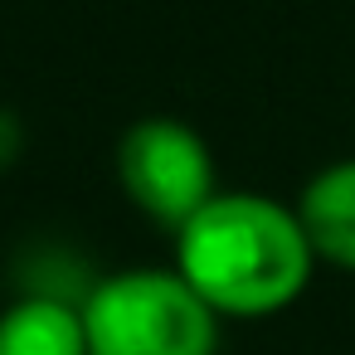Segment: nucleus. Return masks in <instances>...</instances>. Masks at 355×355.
Segmentation results:
<instances>
[{"label":"nucleus","instance_id":"f257e3e1","mask_svg":"<svg viewBox=\"0 0 355 355\" xmlns=\"http://www.w3.org/2000/svg\"><path fill=\"white\" fill-rule=\"evenodd\" d=\"M316 253L292 205L253 190H219L175 229V272L219 321L287 311L311 282Z\"/></svg>","mask_w":355,"mask_h":355},{"label":"nucleus","instance_id":"f03ea898","mask_svg":"<svg viewBox=\"0 0 355 355\" xmlns=\"http://www.w3.org/2000/svg\"><path fill=\"white\" fill-rule=\"evenodd\" d=\"M88 355H219V316L175 268H122L83 297Z\"/></svg>","mask_w":355,"mask_h":355},{"label":"nucleus","instance_id":"7ed1b4c3","mask_svg":"<svg viewBox=\"0 0 355 355\" xmlns=\"http://www.w3.org/2000/svg\"><path fill=\"white\" fill-rule=\"evenodd\" d=\"M117 180H122V195L171 234L219 195L214 156L205 137L180 117L132 122L117 141Z\"/></svg>","mask_w":355,"mask_h":355},{"label":"nucleus","instance_id":"20e7f679","mask_svg":"<svg viewBox=\"0 0 355 355\" xmlns=\"http://www.w3.org/2000/svg\"><path fill=\"white\" fill-rule=\"evenodd\" d=\"M292 209L306 229L311 253L331 268L355 272V161H336L316 171Z\"/></svg>","mask_w":355,"mask_h":355},{"label":"nucleus","instance_id":"39448f33","mask_svg":"<svg viewBox=\"0 0 355 355\" xmlns=\"http://www.w3.org/2000/svg\"><path fill=\"white\" fill-rule=\"evenodd\" d=\"M0 355H88L83 302L20 292L0 311Z\"/></svg>","mask_w":355,"mask_h":355},{"label":"nucleus","instance_id":"423d86ee","mask_svg":"<svg viewBox=\"0 0 355 355\" xmlns=\"http://www.w3.org/2000/svg\"><path fill=\"white\" fill-rule=\"evenodd\" d=\"M20 151H25V132H20V117L0 107V171H6V166H15V161H20Z\"/></svg>","mask_w":355,"mask_h":355}]
</instances>
